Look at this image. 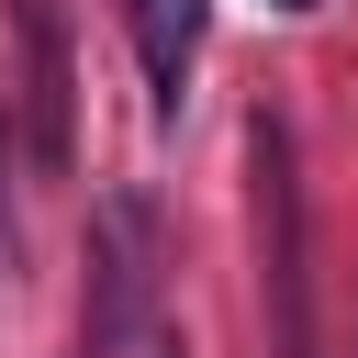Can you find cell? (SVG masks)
<instances>
[{
  "label": "cell",
  "mask_w": 358,
  "mask_h": 358,
  "mask_svg": "<svg viewBox=\"0 0 358 358\" xmlns=\"http://www.w3.org/2000/svg\"><path fill=\"white\" fill-rule=\"evenodd\" d=\"M157 313V213L145 190H101L90 213V358H123Z\"/></svg>",
  "instance_id": "6da1fadb"
},
{
  "label": "cell",
  "mask_w": 358,
  "mask_h": 358,
  "mask_svg": "<svg viewBox=\"0 0 358 358\" xmlns=\"http://www.w3.org/2000/svg\"><path fill=\"white\" fill-rule=\"evenodd\" d=\"M280 11H324V0H280Z\"/></svg>",
  "instance_id": "277c9868"
},
{
  "label": "cell",
  "mask_w": 358,
  "mask_h": 358,
  "mask_svg": "<svg viewBox=\"0 0 358 358\" xmlns=\"http://www.w3.org/2000/svg\"><path fill=\"white\" fill-rule=\"evenodd\" d=\"M123 34H134V67H145L157 112H179V90L201 67V0H123Z\"/></svg>",
  "instance_id": "3957f363"
},
{
  "label": "cell",
  "mask_w": 358,
  "mask_h": 358,
  "mask_svg": "<svg viewBox=\"0 0 358 358\" xmlns=\"http://www.w3.org/2000/svg\"><path fill=\"white\" fill-rule=\"evenodd\" d=\"M22 112H34V168H67L78 123H67V22H56V0H22Z\"/></svg>",
  "instance_id": "7a4b0ae2"
}]
</instances>
